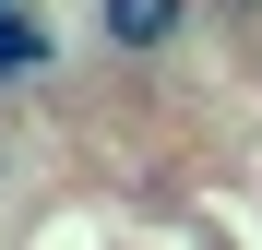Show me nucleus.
I'll return each mask as SVG.
<instances>
[{"label":"nucleus","instance_id":"obj_1","mask_svg":"<svg viewBox=\"0 0 262 250\" xmlns=\"http://www.w3.org/2000/svg\"><path fill=\"white\" fill-rule=\"evenodd\" d=\"M96 36H107V60H167L191 36V0H96Z\"/></svg>","mask_w":262,"mask_h":250},{"label":"nucleus","instance_id":"obj_2","mask_svg":"<svg viewBox=\"0 0 262 250\" xmlns=\"http://www.w3.org/2000/svg\"><path fill=\"white\" fill-rule=\"evenodd\" d=\"M24 72H48V24H36V12L0 24V83H24Z\"/></svg>","mask_w":262,"mask_h":250},{"label":"nucleus","instance_id":"obj_3","mask_svg":"<svg viewBox=\"0 0 262 250\" xmlns=\"http://www.w3.org/2000/svg\"><path fill=\"white\" fill-rule=\"evenodd\" d=\"M227 12H262V0H227Z\"/></svg>","mask_w":262,"mask_h":250}]
</instances>
